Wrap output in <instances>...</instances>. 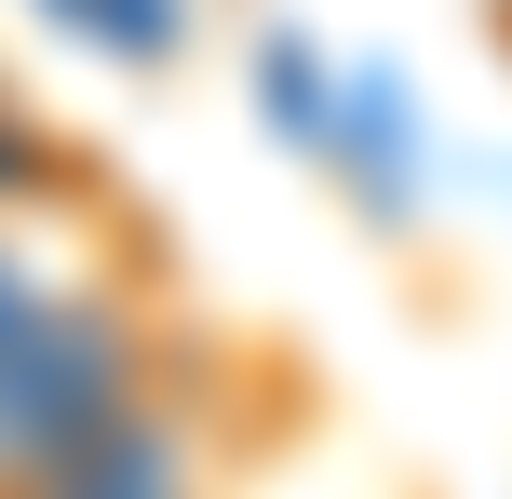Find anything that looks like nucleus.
Segmentation results:
<instances>
[]
</instances>
